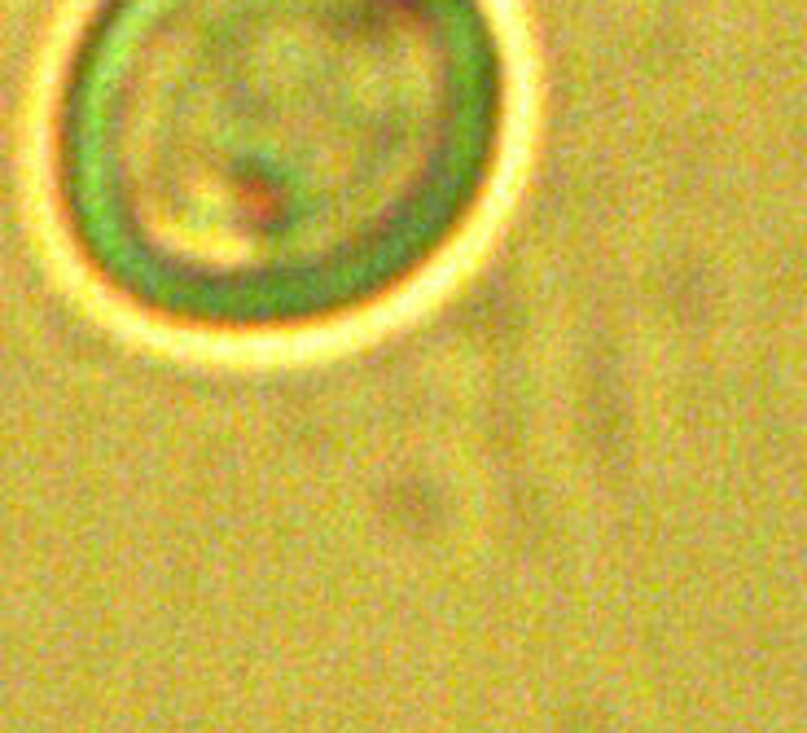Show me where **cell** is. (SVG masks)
Returning <instances> with one entry per match:
<instances>
[{"label":"cell","instance_id":"obj_1","mask_svg":"<svg viewBox=\"0 0 807 733\" xmlns=\"http://www.w3.org/2000/svg\"><path fill=\"white\" fill-rule=\"evenodd\" d=\"M509 132L492 0H97L53 207L123 308L290 338L422 286L483 220Z\"/></svg>","mask_w":807,"mask_h":733}]
</instances>
